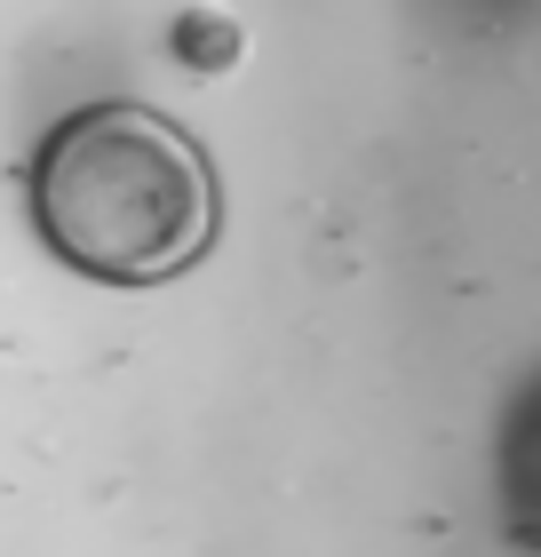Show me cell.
Here are the masks:
<instances>
[{"label": "cell", "instance_id": "7a4b0ae2", "mask_svg": "<svg viewBox=\"0 0 541 557\" xmlns=\"http://www.w3.org/2000/svg\"><path fill=\"white\" fill-rule=\"evenodd\" d=\"M184 48L199 64H223V57H239V33H216V24H184Z\"/></svg>", "mask_w": 541, "mask_h": 557}, {"label": "cell", "instance_id": "6da1fadb", "mask_svg": "<svg viewBox=\"0 0 541 557\" xmlns=\"http://www.w3.org/2000/svg\"><path fill=\"white\" fill-rule=\"evenodd\" d=\"M24 208L48 256L96 287L184 278L223 232V184L192 128L151 104H81L40 136Z\"/></svg>", "mask_w": 541, "mask_h": 557}]
</instances>
